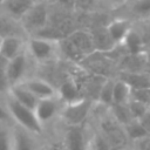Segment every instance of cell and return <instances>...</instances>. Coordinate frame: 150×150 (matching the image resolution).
<instances>
[{"instance_id": "e0dca14e", "label": "cell", "mask_w": 150, "mask_h": 150, "mask_svg": "<svg viewBox=\"0 0 150 150\" xmlns=\"http://www.w3.org/2000/svg\"><path fill=\"white\" fill-rule=\"evenodd\" d=\"M116 77L123 80L131 89H139V88H149L150 87V79L145 70L142 71H127V70H117Z\"/></svg>"}, {"instance_id": "4fadbf2b", "label": "cell", "mask_w": 150, "mask_h": 150, "mask_svg": "<svg viewBox=\"0 0 150 150\" xmlns=\"http://www.w3.org/2000/svg\"><path fill=\"white\" fill-rule=\"evenodd\" d=\"M26 42H27L26 36H21V35L4 36L0 46V54L5 56L7 60H11L26 50Z\"/></svg>"}, {"instance_id": "5b68a950", "label": "cell", "mask_w": 150, "mask_h": 150, "mask_svg": "<svg viewBox=\"0 0 150 150\" xmlns=\"http://www.w3.org/2000/svg\"><path fill=\"white\" fill-rule=\"evenodd\" d=\"M87 123L77 125H64L63 149L64 150H88L90 132Z\"/></svg>"}, {"instance_id": "52a82bcc", "label": "cell", "mask_w": 150, "mask_h": 150, "mask_svg": "<svg viewBox=\"0 0 150 150\" xmlns=\"http://www.w3.org/2000/svg\"><path fill=\"white\" fill-rule=\"evenodd\" d=\"M62 105H63V101L57 95L54 97L39 100L34 111H35L38 120L45 127L47 123L53 121L56 116H60Z\"/></svg>"}, {"instance_id": "ac0fdd59", "label": "cell", "mask_w": 150, "mask_h": 150, "mask_svg": "<svg viewBox=\"0 0 150 150\" xmlns=\"http://www.w3.org/2000/svg\"><path fill=\"white\" fill-rule=\"evenodd\" d=\"M121 46L123 47L125 53H129V54H138V53L146 52L145 43H144L143 38H142L138 28L136 27L135 22H134L131 30L128 33V35L125 36V39Z\"/></svg>"}, {"instance_id": "e575fe53", "label": "cell", "mask_w": 150, "mask_h": 150, "mask_svg": "<svg viewBox=\"0 0 150 150\" xmlns=\"http://www.w3.org/2000/svg\"><path fill=\"white\" fill-rule=\"evenodd\" d=\"M7 62H8V60H7L5 56H2V55L0 54V70H1V69H6Z\"/></svg>"}, {"instance_id": "bcb514c9", "label": "cell", "mask_w": 150, "mask_h": 150, "mask_svg": "<svg viewBox=\"0 0 150 150\" xmlns=\"http://www.w3.org/2000/svg\"><path fill=\"white\" fill-rule=\"evenodd\" d=\"M149 109H150V104H149Z\"/></svg>"}, {"instance_id": "3957f363", "label": "cell", "mask_w": 150, "mask_h": 150, "mask_svg": "<svg viewBox=\"0 0 150 150\" xmlns=\"http://www.w3.org/2000/svg\"><path fill=\"white\" fill-rule=\"evenodd\" d=\"M95 102L87 97H80L75 101L63 103L60 118L64 125H77L87 123L89 116L93 114Z\"/></svg>"}, {"instance_id": "4dcf8cb0", "label": "cell", "mask_w": 150, "mask_h": 150, "mask_svg": "<svg viewBox=\"0 0 150 150\" xmlns=\"http://www.w3.org/2000/svg\"><path fill=\"white\" fill-rule=\"evenodd\" d=\"M135 150H150V135H146L130 144Z\"/></svg>"}, {"instance_id": "7c38bea8", "label": "cell", "mask_w": 150, "mask_h": 150, "mask_svg": "<svg viewBox=\"0 0 150 150\" xmlns=\"http://www.w3.org/2000/svg\"><path fill=\"white\" fill-rule=\"evenodd\" d=\"M88 29L90 30V34L93 36L96 52L108 53L116 47V43L114 42L107 29V25H95Z\"/></svg>"}, {"instance_id": "d6a6232c", "label": "cell", "mask_w": 150, "mask_h": 150, "mask_svg": "<svg viewBox=\"0 0 150 150\" xmlns=\"http://www.w3.org/2000/svg\"><path fill=\"white\" fill-rule=\"evenodd\" d=\"M141 122V124L144 127L145 131L148 132V135H150V109L138 120Z\"/></svg>"}, {"instance_id": "ab89813d", "label": "cell", "mask_w": 150, "mask_h": 150, "mask_svg": "<svg viewBox=\"0 0 150 150\" xmlns=\"http://www.w3.org/2000/svg\"><path fill=\"white\" fill-rule=\"evenodd\" d=\"M145 73L148 74V76H149V79H150V67H146V68H145Z\"/></svg>"}, {"instance_id": "cb8c5ba5", "label": "cell", "mask_w": 150, "mask_h": 150, "mask_svg": "<svg viewBox=\"0 0 150 150\" xmlns=\"http://www.w3.org/2000/svg\"><path fill=\"white\" fill-rule=\"evenodd\" d=\"M114 81H115V76L111 77H107L98 91V96H97V102L101 105L104 107H109L112 103V89H114Z\"/></svg>"}, {"instance_id": "d590c367", "label": "cell", "mask_w": 150, "mask_h": 150, "mask_svg": "<svg viewBox=\"0 0 150 150\" xmlns=\"http://www.w3.org/2000/svg\"><path fill=\"white\" fill-rule=\"evenodd\" d=\"M101 4H103L107 8H109L110 11L112 9V2H111V0H98Z\"/></svg>"}, {"instance_id": "603a6c76", "label": "cell", "mask_w": 150, "mask_h": 150, "mask_svg": "<svg viewBox=\"0 0 150 150\" xmlns=\"http://www.w3.org/2000/svg\"><path fill=\"white\" fill-rule=\"evenodd\" d=\"M110 114L112 117L122 125H125L130 121L135 120L130 112V109L128 107V103H111L108 107Z\"/></svg>"}, {"instance_id": "8d00e7d4", "label": "cell", "mask_w": 150, "mask_h": 150, "mask_svg": "<svg viewBox=\"0 0 150 150\" xmlns=\"http://www.w3.org/2000/svg\"><path fill=\"white\" fill-rule=\"evenodd\" d=\"M125 1H127V0H111V2H112V8L121 6V5H122V4H124Z\"/></svg>"}, {"instance_id": "b9f144b4", "label": "cell", "mask_w": 150, "mask_h": 150, "mask_svg": "<svg viewBox=\"0 0 150 150\" xmlns=\"http://www.w3.org/2000/svg\"><path fill=\"white\" fill-rule=\"evenodd\" d=\"M34 2H39V1H43V0H33Z\"/></svg>"}, {"instance_id": "f1b7e54d", "label": "cell", "mask_w": 150, "mask_h": 150, "mask_svg": "<svg viewBox=\"0 0 150 150\" xmlns=\"http://www.w3.org/2000/svg\"><path fill=\"white\" fill-rule=\"evenodd\" d=\"M128 107L130 109V112L132 115V117L135 120H139L148 110H149V105L145 103H142L137 100H132L130 98V101L128 102Z\"/></svg>"}, {"instance_id": "4316f807", "label": "cell", "mask_w": 150, "mask_h": 150, "mask_svg": "<svg viewBox=\"0 0 150 150\" xmlns=\"http://www.w3.org/2000/svg\"><path fill=\"white\" fill-rule=\"evenodd\" d=\"M98 0H75V11L82 13H95L100 11H108ZM110 11V9H109Z\"/></svg>"}, {"instance_id": "d6986e66", "label": "cell", "mask_w": 150, "mask_h": 150, "mask_svg": "<svg viewBox=\"0 0 150 150\" xmlns=\"http://www.w3.org/2000/svg\"><path fill=\"white\" fill-rule=\"evenodd\" d=\"M7 95H9L12 98H14L16 102L30 108V109H35L39 98L35 97L22 83H18L14 84L9 88Z\"/></svg>"}, {"instance_id": "8fae6325", "label": "cell", "mask_w": 150, "mask_h": 150, "mask_svg": "<svg viewBox=\"0 0 150 150\" xmlns=\"http://www.w3.org/2000/svg\"><path fill=\"white\" fill-rule=\"evenodd\" d=\"M21 83L39 100L57 96V88L41 77H27Z\"/></svg>"}, {"instance_id": "8992f818", "label": "cell", "mask_w": 150, "mask_h": 150, "mask_svg": "<svg viewBox=\"0 0 150 150\" xmlns=\"http://www.w3.org/2000/svg\"><path fill=\"white\" fill-rule=\"evenodd\" d=\"M32 57L27 53V50L16 55L15 57L8 60L6 66V75L8 77L11 87L18 83H21L25 79H27V71L29 68V61Z\"/></svg>"}, {"instance_id": "30bf717a", "label": "cell", "mask_w": 150, "mask_h": 150, "mask_svg": "<svg viewBox=\"0 0 150 150\" xmlns=\"http://www.w3.org/2000/svg\"><path fill=\"white\" fill-rule=\"evenodd\" d=\"M134 22L135 21L127 16H114L110 19V21L107 23V29L116 46L122 45L125 36L131 30Z\"/></svg>"}, {"instance_id": "44dd1931", "label": "cell", "mask_w": 150, "mask_h": 150, "mask_svg": "<svg viewBox=\"0 0 150 150\" xmlns=\"http://www.w3.org/2000/svg\"><path fill=\"white\" fill-rule=\"evenodd\" d=\"M57 95L63 101V103L75 101L80 97H83L80 90V87L76 80L73 76H68L57 88Z\"/></svg>"}, {"instance_id": "2e32d148", "label": "cell", "mask_w": 150, "mask_h": 150, "mask_svg": "<svg viewBox=\"0 0 150 150\" xmlns=\"http://www.w3.org/2000/svg\"><path fill=\"white\" fill-rule=\"evenodd\" d=\"M34 4L33 0H4L0 8L14 20L20 21Z\"/></svg>"}, {"instance_id": "9a60e30c", "label": "cell", "mask_w": 150, "mask_h": 150, "mask_svg": "<svg viewBox=\"0 0 150 150\" xmlns=\"http://www.w3.org/2000/svg\"><path fill=\"white\" fill-rule=\"evenodd\" d=\"M148 67L146 52L138 54H124L117 61V70L127 71H142Z\"/></svg>"}, {"instance_id": "484cf974", "label": "cell", "mask_w": 150, "mask_h": 150, "mask_svg": "<svg viewBox=\"0 0 150 150\" xmlns=\"http://www.w3.org/2000/svg\"><path fill=\"white\" fill-rule=\"evenodd\" d=\"M124 132L128 137V141L130 142V144L144 136L148 135V132L145 131L144 127L141 124V122L138 120H132L129 123H127L125 125H123Z\"/></svg>"}, {"instance_id": "74e56055", "label": "cell", "mask_w": 150, "mask_h": 150, "mask_svg": "<svg viewBox=\"0 0 150 150\" xmlns=\"http://www.w3.org/2000/svg\"><path fill=\"white\" fill-rule=\"evenodd\" d=\"M111 150H130V146H111Z\"/></svg>"}, {"instance_id": "7a4b0ae2", "label": "cell", "mask_w": 150, "mask_h": 150, "mask_svg": "<svg viewBox=\"0 0 150 150\" xmlns=\"http://www.w3.org/2000/svg\"><path fill=\"white\" fill-rule=\"evenodd\" d=\"M26 50L33 61L39 63L52 62L60 57L59 41L30 35L27 38Z\"/></svg>"}, {"instance_id": "83f0119b", "label": "cell", "mask_w": 150, "mask_h": 150, "mask_svg": "<svg viewBox=\"0 0 150 150\" xmlns=\"http://www.w3.org/2000/svg\"><path fill=\"white\" fill-rule=\"evenodd\" d=\"M0 150H13V134L9 122H0Z\"/></svg>"}, {"instance_id": "f546056e", "label": "cell", "mask_w": 150, "mask_h": 150, "mask_svg": "<svg viewBox=\"0 0 150 150\" xmlns=\"http://www.w3.org/2000/svg\"><path fill=\"white\" fill-rule=\"evenodd\" d=\"M131 98L137 100V101L149 105L150 104V87L149 88L131 89Z\"/></svg>"}, {"instance_id": "d4e9b609", "label": "cell", "mask_w": 150, "mask_h": 150, "mask_svg": "<svg viewBox=\"0 0 150 150\" xmlns=\"http://www.w3.org/2000/svg\"><path fill=\"white\" fill-rule=\"evenodd\" d=\"M88 150H111V144L107 137L96 128L89 135Z\"/></svg>"}, {"instance_id": "836d02e7", "label": "cell", "mask_w": 150, "mask_h": 150, "mask_svg": "<svg viewBox=\"0 0 150 150\" xmlns=\"http://www.w3.org/2000/svg\"><path fill=\"white\" fill-rule=\"evenodd\" d=\"M9 121H12V118L9 116L6 104L5 105L0 104V122H9Z\"/></svg>"}, {"instance_id": "7402d4cb", "label": "cell", "mask_w": 150, "mask_h": 150, "mask_svg": "<svg viewBox=\"0 0 150 150\" xmlns=\"http://www.w3.org/2000/svg\"><path fill=\"white\" fill-rule=\"evenodd\" d=\"M131 98V88L121 79L115 76L112 89V103H128Z\"/></svg>"}, {"instance_id": "7bdbcfd3", "label": "cell", "mask_w": 150, "mask_h": 150, "mask_svg": "<svg viewBox=\"0 0 150 150\" xmlns=\"http://www.w3.org/2000/svg\"><path fill=\"white\" fill-rule=\"evenodd\" d=\"M2 2H4V0H0V5H1V4H2Z\"/></svg>"}, {"instance_id": "9c48e42d", "label": "cell", "mask_w": 150, "mask_h": 150, "mask_svg": "<svg viewBox=\"0 0 150 150\" xmlns=\"http://www.w3.org/2000/svg\"><path fill=\"white\" fill-rule=\"evenodd\" d=\"M115 8L125 11L127 15L124 16L132 21L150 20V0H127L124 4Z\"/></svg>"}, {"instance_id": "1f68e13d", "label": "cell", "mask_w": 150, "mask_h": 150, "mask_svg": "<svg viewBox=\"0 0 150 150\" xmlns=\"http://www.w3.org/2000/svg\"><path fill=\"white\" fill-rule=\"evenodd\" d=\"M11 88L8 77L6 75V69H1L0 70V94H7L8 90Z\"/></svg>"}, {"instance_id": "60d3db41", "label": "cell", "mask_w": 150, "mask_h": 150, "mask_svg": "<svg viewBox=\"0 0 150 150\" xmlns=\"http://www.w3.org/2000/svg\"><path fill=\"white\" fill-rule=\"evenodd\" d=\"M2 39H4V36L0 34V46H1V42H2Z\"/></svg>"}, {"instance_id": "f35d334b", "label": "cell", "mask_w": 150, "mask_h": 150, "mask_svg": "<svg viewBox=\"0 0 150 150\" xmlns=\"http://www.w3.org/2000/svg\"><path fill=\"white\" fill-rule=\"evenodd\" d=\"M146 60H148V67H150V48L146 49Z\"/></svg>"}, {"instance_id": "6da1fadb", "label": "cell", "mask_w": 150, "mask_h": 150, "mask_svg": "<svg viewBox=\"0 0 150 150\" xmlns=\"http://www.w3.org/2000/svg\"><path fill=\"white\" fill-rule=\"evenodd\" d=\"M5 104L7 107V110L9 112V116H11L13 123L27 129L28 131H30L38 136H41L43 134L45 127L38 120L34 109H30L19 102H16L9 95H7Z\"/></svg>"}, {"instance_id": "f6af8a7d", "label": "cell", "mask_w": 150, "mask_h": 150, "mask_svg": "<svg viewBox=\"0 0 150 150\" xmlns=\"http://www.w3.org/2000/svg\"><path fill=\"white\" fill-rule=\"evenodd\" d=\"M39 150H43V149H42V148H40V149H39Z\"/></svg>"}, {"instance_id": "ee69618b", "label": "cell", "mask_w": 150, "mask_h": 150, "mask_svg": "<svg viewBox=\"0 0 150 150\" xmlns=\"http://www.w3.org/2000/svg\"><path fill=\"white\" fill-rule=\"evenodd\" d=\"M130 150H135V149H132V148H131V146H130Z\"/></svg>"}, {"instance_id": "5bb4252c", "label": "cell", "mask_w": 150, "mask_h": 150, "mask_svg": "<svg viewBox=\"0 0 150 150\" xmlns=\"http://www.w3.org/2000/svg\"><path fill=\"white\" fill-rule=\"evenodd\" d=\"M68 38L79 48V50L86 55V57L96 52L93 36L88 28H76L68 35Z\"/></svg>"}, {"instance_id": "ffe728a7", "label": "cell", "mask_w": 150, "mask_h": 150, "mask_svg": "<svg viewBox=\"0 0 150 150\" xmlns=\"http://www.w3.org/2000/svg\"><path fill=\"white\" fill-rule=\"evenodd\" d=\"M59 48H60V56L64 57L67 61L74 64H81L86 59V55H83L79 50V48L69 40L68 36L59 40Z\"/></svg>"}, {"instance_id": "ba28073f", "label": "cell", "mask_w": 150, "mask_h": 150, "mask_svg": "<svg viewBox=\"0 0 150 150\" xmlns=\"http://www.w3.org/2000/svg\"><path fill=\"white\" fill-rule=\"evenodd\" d=\"M13 150H39L41 148L38 135L28 131L27 129L13 123Z\"/></svg>"}, {"instance_id": "277c9868", "label": "cell", "mask_w": 150, "mask_h": 150, "mask_svg": "<svg viewBox=\"0 0 150 150\" xmlns=\"http://www.w3.org/2000/svg\"><path fill=\"white\" fill-rule=\"evenodd\" d=\"M49 21V5L47 0L35 2L28 12L22 16L20 23L27 36L34 35L36 32L47 26Z\"/></svg>"}]
</instances>
